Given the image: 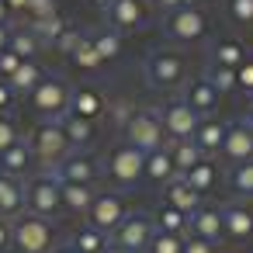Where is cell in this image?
<instances>
[{"label": "cell", "mask_w": 253, "mask_h": 253, "mask_svg": "<svg viewBox=\"0 0 253 253\" xmlns=\"http://www.w3.org/2000/svg\"><path fill=\"white\" fill-rule=\"evenodd\" d=\"M56 232L52 222L32 211H21L18 218H11V246L18 253H52Z\"/></svg>", "instance_id": "cell-1"}, {"label": "cell", "mask_w": 253, "mask_h": 253, "mask_svg": "<svg viewBox=\"0 0 253 253\" xmlns=\"http://www.w3.org/2000/svg\"><path fill=\"white\" fill-rule=\"evenodd\" d=\"M25 211L42 218H52L63 211V184L52 170H42L25 180Z\"/></svg>", "instance_id": "cell-2"}, {"label": "cell", "mask_w": 253, "mask_h": 253, "mask_svg": "<svg viewBox=\"0 0 253 253\" xmlns=\"http://www.w3.org/2000/svg\"><path fill=\"white\" fill-rule=\"evenodd\" d=\"M28 146H32V156L42 170H52L59 160H66L73 149H70V139L63 132L59 122H42L32 135H28Z\"/></svg>", "instance_id": "cell-3"}, {"label": "cell", "mask_w": 253, "mask_h": 253, "mask_svg": "<svg viewBox=\"0 0 253 253\" xmlns=\"http://www.w3.org/2000/svg\"><path fill=\"white\" fill-rule=\"evenodd\" d=\"M125 142L135 146L142 156H149V153L163 149L170 139H167V132H163L156 111H132V115L125 118Z\"/></svg>", "instance_id": "cell-4"}, {"label": "cell", "mask_w": 253, "mask_h": 253, "mask_svg": "<svg viewBox=\"0 0 253 253\" xmlns=\"http://www.w3.org/2000/svg\"><path fill=\"white\" fill-rule=\"evenodd\" d=\"M70 94H73V87L63 80V77H42V84L28 94L32 97V108L45 118V122H59L66 111H70Z\"/></svg>", "instance_id": "cell-5"}, {"label": "cell", "mask_w": 253, "mask_h": 253, "mask_svg": "<svg viewBox=\"0 0 253 253\" xmlns=\"http://www.w3.org/2000/svg\"><path fill=\"white\" fill-rule=\"evenodd\" d=\"M104 170H108V177H111L115 184H122V187H135V184L146 177V156H142L135 146L122 142V146H115V149L108 153Z\"/></svg>", "instance_id": "cell-6"}, {"label": "cell", "mask_w": 253, "mask_h": 253, "mask_svg": "<svg viewBox=\"0 0 253 253\" xmlns=\"http://www.w3.org/2000/svg\"><path fill=\"white\" fill-rule=\"evenodd\" d=\"M205 32H208V14H205L201 7H177V11L167 14V21H163V35H167L170 42H180V45L198 42Z\"/></svg>", "instance_id": "cell-7"}, {"label": "cell", "mask_w": 253, "mask_h": 253, "mask_svg": "<svg viewBox=\"0 0 253 253\" xmlns=\"http://www.w3.org/2000/svg\"><path fill=\"white\" fill-rule=\"evenodd\" d=\"M142 70H146L149 87H156V90H170V87H180L184 84V59L173 56L170 49L149 52L146 63H142Z\"/></svg>", "instance_id": "cell-8"}, {"label": "cell", "mask_w": 253, "mask_h": 253, "mask_svg": "<svg viewBox=\"0 0 253 253\" xmlns=\"http://www.w3.org/2000/svg\"><path fill=\"white\" fill-rule=\"evenodd\" d=\"M153 218L146 215V211H128L125 218H122V225L111 232V243L115 246H122L125 253H142V250H149V239H153Z\"/></svg>", "instance_id": "cell-9"}, {"label": "cell", "mask_w": 253, "mask_h": 253, "mask_svg": "<svg viewBox=\"0 0 253 253\" xmlns=\"http://www.w3.org/2000/svg\"><path fill=\"white\" fill-rule=\"evenodd\" d=\"M156 115H160V125H163V132H167L170 142L194 139V132H198V125H201V115L191 111L184 101H170V104H163Z\"/></svg>", "instance_id": "cell-10"}, {"label": "cell", "mask_w": 253, "mask_h": 253, "mask_svg": "<svg viewBox=\"0 0 253 253\" xmlns=\"http://www.w3.org/2000/svg\"><path fill=\"white\" fill-rule=\"evenodd\" d=\"M125 215H128V208H125V198H122V194H115V191H97V194H94V205H90V211H87V225H94V229H101L104 236H111V232L122 225Z\"/></svg>", "instance_id": "cell-11"}, {"label": "cell", "mask_w": 253, "mask_h": 253, "mask_svg": "<svg viewBox=\"0 0 253 253\" xmlns=\"http://www.w3.org/2000/svg\"><path fill=\"white\" fill-rule=\"evenodd\" d=\"M52 173L59 177V184H84V187H94V180L101 177V163L84 153V149H73L66 160H59L52 167Z\"/></svg>", "instance_id": "cell-12"}, {"label": "cell", "mask_w": 253, "mask_h": 253, "mask_svg": "<svg viewBox=\"0 0 253 253\" xmlns=\"http://www.w3.org/2000/svg\"><path fill=\"white\" fill-rule=\"evenodd\" d=\"M104 18H108V28H115L118 35H128V32L146 28L149 11H146V0H111Z\"/></svg>", "instance_id": "cell-13"}, {"label": "cell", "mask_w": 253, "mask_h": 253, "mask_svg": "<svg viewBox=\"0 0 253 253\" xmlns=\"http://www.w3.org/2000/svg\"><path fill=\"white\" fill-rule=\"evenodd\" d=\"M222 229L232 243H246L253 236V201H225L222 205Z\"/></svg>", "instance_id": "cell-14"}, {"label": "cell", "mask_w": 253, "mask_h": 253, "mask_svg": "<svg viewBox=\"0 0 253 253\" xmlns=\"http://www.w3.org/2000/svg\"><path fill=\"white\" fill-rule=\"evenodd\" d=\"M222 156L236 167V163H246L253 160V128L239 118L236 125L225 128V142H222Z\"/></svg>", "instance_id": "cell-15"}, {"label": "cell", "mask_w": 253, "mask_h": 253, "mask_svg": "<svg viewBox=\"0 0 253 253\" xmlns=\"http://www.w3.org/2000/svg\"><path fill=\"white\" fill-rule=\"evenodd\" d=\"M187 232L215 246V243H218V239L225 236V229H222V208L201 205V208H198L194 215H187Z\"/></svg>", "instance_id": "cell-16"}, {"label": "cell", "mask_w": 253, "mask_h": 253, "mask_svg": "<svg viewBox=\"0 0 253 253\" xmlns=\"http://www.w3.org/2000/svg\"><path fill=\"white\" fill-rule=\"evenodd\" d=\"M104 108H108V101H104V94L97 87H73V94H70V115L97 122L104 115Z\"/></svg>", "instance_id": "cell-17"}, {"label": "cell", "mask_w": 253, "mask_h": 253, "mask_svg": "<svg viewBox=\"0 0 253 253\" xmlns=\"http://www.w3.org/2000/svg\"><path fill=\"white\" fill-rule=\"evenodd\" d=\"M250 56H246V45L243 42H236V39H215L211 42V49H208V63L211 66H225V70H239L243 63H246Z\"/></svg>", "instance_id": "cell-18"}, {"label": "cell", "mask_w": 253, "mask_h": 253, "mask_svg": "<svg viewBox=\"0 0 253 253\" xmlns=\"http://www.w3.org/2000/svg\"><path fill=\"white\" fill-rule=\"evenodd\" d=\"M218 97H222V94H215L211 84H205V80H191V84L184 87V97H180V101H184L191 111H198V115L205 118V115H215V111H218Z\"/></svg>", "instance_id": "cell-19"}, {"label": "cell", "mask_w": 253, "mask_h": 253, "mask_svg": "<svg viewBox=\"0 0 253 253\" xmlns=\"http://www.w3.org/2000/svg\"><path fill=\"white\" fill-rule=\"evenodd\" d=\"M163 201H167V205H173V208H177V211H184V215H194V211L201 208V194H198V191H194V187H191L180 173L167 184Z\"/></svg>", "instance_id": "cell-20"}, {"label": "cell", "mask_w": 253, "mask_h": 253, "mask_svg": "<svg viewBox=\"0 0 253 253\" xmlns=\"http://www.w3.org/2000/svg\"><path fill=\"white\" fill-rule=\"evenodd\" d=\"M32 163H35V156H32V146H28V139H18L11 149H4L0 153V173H7V177H25L28 170H32Z\"/></svg>", "instance_id": "cell-21"}, {"label": "cell", "mask_w": 253, "mask_h": 253, "mask_svg": "<svg viewBox=\"0 0 253 253\" xmlns=\"http://www.w3.org/2000/svg\"><path fill=\"white\" fill-rule=\"evenodd\" d=\"M25 211V180L0 173V218H18Z\"/></svg>", "instance_id": "cell-22"}, {"label": "cell", "mask_w": 253, "mask_h": 253, "mask_svg": "<svg viewBox=\"0 0 253 253\" xmlns=\"http://www.w3.org/2000/svg\"><path fill=\"white\" fill-rule=\"evenodd\" d=\"M225 122L218 118H201L198 132H194V146L201 149V156H211V153H222V142H225Z\"/></svg>", "instance_id": "cell-23"}, {"label": "cell", "mask_w": 253, "mask_h": 253, "mask_svg": "<svg viewBox=\"0 0 253 253\" xmlns=\"http://www.w3.org/2000/svg\"><path fill=\"white\" fill-rule=\"evenodd\" d=\"M59 125H63V132H66V139H70V149H87V146L94 142V135H97L94 122L77 118V115H70V111L59 118Z\"/></svg>", "instance_id": "cell-24"}, {"label": "cell", "mask_w": 253, "mask_h": 253, "mask_svg": "<svg viewBox=\"0 0 253 253\" xmlns=\"http://www.w3.org/2000/svg\"><path fill=\"white\" fill-rule=\"evenodd\" d=\"M146 177H149L153 184H170V180L177 177V167H173L170 146H163V149H156V153L146 156Z\"/></svg>", "instance_id": "cell-25"}, {"label": "cell", "mask_w": 253, "mask_h": 253, "mask_svg": "<svg viewBox=\"0 0 253 253\" xmlns=\"http://www.w3.org/2000/svg\"><path fill=\"white\" fill-rule=\"evenodd\" d=\"M149 218H153V229H156V232H170V236H184V232H187V215L177 211V208L167 205V201H163Z\"/></svg>", "instance_id": "cell-26"}, {"label": "cell", "mask_w": 253, "mask_h": 253, "mask_svg": "<svg viewBox=\"0 0 253 253\" xmlns=\"http://www.w3.org/2000/svg\"><path fill=\"white\" fill-rule=\"evenodd\" d=\"M122 39H125V35H118L115 28H97V32H90V45H94V52L101 56V63H111V59L122 56Z\"/></svg>", "instance_id": "cell-27"}, {"label": "cell", "mask_w": 253, "mask_h": 253, "mask_svg": "<svg viewBox=\"0 0 253 253\" xmlns=\"http://www.w3.org/2000/svg\"><path fill=\"white\" fill-rule=\"evenodd\" d=\"M180 177H184L198 194H205V191H211V187L218 184V163H211V160L205 156L201 163H194V167H191L187 173H180Z\"/></svg>", "instance_id": "cell-28"}, {"label": "cell", "mask_w": 253, "mask_h": 253, "mask_svg": "<svg viewBox=\"0 0 253 253\" xmlns=\"http://www.w3.org/2000/svg\"><path fill=\"white\" fill-rule=\"evenodd\" d=\"M42 77H45V70L39 66V59H25V63L18 66V73H14L7 84L14 87V94H32V90L42 84Z\"/></svg>", "instance_id": "cell-29"}, {"label": "cell", "mask_w": 253, "mask_h": 253, "mask_svg": "<svg viewBox=\"0 0 253 253\" xmlns=\"http://www.w3.org/2000/svg\"><path fill=\"white\" fill-rule=\"evenodd\" d=\"M94 187H84V184H63V208L73 211V215H87L90 205H94Z\"/></svg>", "instance_id": "cell-30"}, {"label": "cell", "mask_w": 253, "mask_h": 253, "mask_svg": "<svg viewBox=\"0 0 253 253\" xmlns=\"http://www.w3.org/2000/svg\"><path fill=\"white\" fill-rule=\"evenodd\" d=\"M229 191H232V198H239V201H253V160L236 163V167L229 170Z\"/></svg>", "instance_id": "cell-31"}, {"label": "cell", "mask_w": 253, "mask_h": 253, "mask_svg": "<svg viewBox=\"0 0 253 253\" xmlns=\"http://www.w3.org/2000/svg\"><path fill=\"white\" fill-rule=\"evenodd\" d=\"M28 28H32V35H35V39L42 42V49H45V45H56L59 35H63L70 25H66L59 14H52V18H42V21H28Z\"/></svg>", "instance_id": "cell-32"}, {"label": "cell", "mask_w": 253, "mask_h": 253, "mask_svg": "<svg viewBox=\"0 0 253 253\" xmlns=\"http://www.w3.org/2000/svg\"><path fill=\"white\" fill-rule=\"evenodd\" d=\"M70 243H73V250H77V253H101L111 239H108L101 229H94V225H80V229L73 232V239H70Z\"/></svg>", "instance_id": "cell-33"}, {"label": "cell", "mask_w": 253, "mask_h": 253, "mask_svg": "<svg viewBox=\"0 0 253 253\" xmlns=\"http://www.w3.org/2000/svg\"><path fill=\"white\" fill-rule=\"evenodd\" d=\"M11 52H18L21 59H35L39 52H42V42L32 35V28L25 25V28H11V45H7Z\"/></svg>", "instance_id": "cell-34"}, {"label": "cell", "mask_w": 253, "mask_h": 253, "mask_svg": "<svg viewBox=\"0 0 253 253\" xmlns=\"http://www.w3.org/2000/svg\"><path fill=\"white\" fill-rule=\"evenodd\" d=\"M66 59H70L77 70H84V73H94V70H101V56L94 52V45H90V35H87V32H84V39L77 42V49H73Z\"/></svg>", "instance_id": "cell-35"}, {"label": "cell", "mask_w": 253, "mask_h": 253, "mask_svg": "<svg viewBox=\"0 0 253 253\" xmlns=\"http://www.w3.org/2000/svg\"><path fill=\"white\" fill-rule=\"evenodd\" d=\"M170 156H173V167L177 173H187L194 163H201V149L194 146V139H184V142H170Z\"/></svg>", "instance_id": "cell-36"}, {"label": "cell", "mask_w": 253, "mask_h": 253, "mask_svg": "<svg viewBox=\"0 0 253 253\" xmlns=\"http://www.w3.org/2000/svg\"><path fill=\"white\" fill-rule=\"evenodd\" d=\"M201 80L205 84H211L215 87V94H232L236 90V70H225V66H205V73H201Z\"/></svg>", "instance_id": "cell-37"}, {"label": "cell", "mask_w": 253, "mask_h": 253, "mask_svg": "<svg viewBox=\"0 0 253 253\" xmlns=\"http://www.w3.org/2000/svg\"><path fill=\"white\" fill-rule=\"evenodd\" d=\"M149 253H184V236L153 232V239H149Z\"/></svg>", "instance_id": "cell-38"}, {"label": "cell", "mask_w": 253, "mask_h": 253, "mask_svg": "<svg viewBox=\"0 0 253 253\" xmlns=\"http://www.w3.org/2000/svg\"><path fill=\"white\" fill-rule=\"evenodd\" d=\"M225 11L236 25H243V28L253 25V0H225Z\"/></svg>", "instance_id": "cell-39"}, {"label": "cell", "mask_w": 253, "mask_h": 253, "mask_svg": "<svg viewBox=\"0 0 253 253\" xmlns=\"http://www.w3.org/2000/svg\"><path fill=\"white\" fill-rule=\"evenodd\" d=\"M18 139H21V128H18V122H14L11 115H0V153H4V149H11Z\"/></svg>", "instance_id": "cell-40"}, {"label": "cell", "mask_w": 253, "mask_h": 253, "mask_svg": "<svg viewBox=\"0 0 253 253\" xmlns=\"http://www.w3.org/2000/svg\"><path fill=\"white\" fill-rule=\"evenodd\" d=\"M28 21H42V18H52V14H59V7H56V0H28Z\"/></svg>", "instance_id": "cell-41"}, {"label": "cell", "mask_w": 253, "mask_h": 253, "mask_svg": "<svg viewBox=\"0 0 253 253\" xmlns=\"http://www.w3.org/2000/svg\"><path fill=\"white\" fill-rule=\"evenodd\" d=\"M25 59L18 56V52H11V49H4L0 52V80H11L14 73H18V66H21Z\"/></svg>", "instance_id": "cell-42"}, {"label": "cell", "mask_w": 253, "mask_h": 253, "mask_svg": "<svg viewBox=\"0 0 253 253\" xmlns=\"http://www.w3.org/2000/svg\"><path fill=\"white\" fill-rule=\"evenodd\" d=\"M80 39H84V32H80V28H73V25H70V28H66V32H63V35H59V42H56V45H52V49H59V52H63V56H70V52H73V49H77V42H80Z\"/></svg>", "instance_id": "cell-43"}, {"label": "cell", "mask_w": 253, "mask_h": 253, "mask_svg": "<svg viewBox=\"0 0 253 253\" xmlns=\"http://www.w3.org/2000/svg\"><path fill=\"white\" fill-rule=\"evenodd\" d=\"M236 87L246 90V94H253V59H246V63L236 70Z\"/></svg>", "instance_id": "cell-44"}, {"label": "cell", "mask_w": 253, "mask_h": 253, "mask_svg": "<svg viewBox=\"0 0 253 253\" xmlns=\"http://www.w3.org/2000/svg\"><path fill=\"white\" fill-rule=\"evenodd\" d=\"M14 101H18V94H14V87H11L7 80H0V115H11V108H14Z\"/></svg>", "instance_id": "cell-45"}, {"label": "cell", "mask_w": 253, "mask_h": 253, "mask_svg": "<svg viewBox=\"0 0 253 253\" xmlns=\"http://www.w3.org/2000/svg\"><path fill=\"white\" fill-rule=\"evenodd\" d=\"M184 253H215V246L205 243V239H198V236H187L184 239Z\"/></svg>", "instance_id": "cell-46"}, {"label": "cell", "mask_w": 253, "mask_h": 253, "mask_svg": "<svg viewBox=\"0 0 253 253\" xmlns=\"http://www.w3.org/2000/svg\"><path fill=\"white\" fill-rule=\"evenodd\" d=\"M11 250V218H0V253Z\"/></svg>", "instance_id": "cell-47"}, {"label": "cell", "mask_w": 253, "mask_h": 253, "mask_svg": "<svg viewBox=\"0 0 253 253\" xmlns=\"http://www.w3.org/2000/svg\"><path fill=\"white\" fill-rule=\"evenodd\" d=\"M156 4V11H163V14H173L177 7H184V0H153Z\"/></svg>", "instance_id": "cell-48"}, {"label": "cell", "mask_w": 253, "mask_h": 253, "mask_svg": "<svg viewBox=\"0 0 253 253\" xmlns=\"http://www.w3.org/2000/svg\"><path fill=\"white\" fill-rule=\"evenodd\" d=\"M4 4H7V11H11V18H14V14H25V11H28V0H4Z\"/></svg>", "instance_id": "cell-49"}, {"label": "cell", "mask_w": 253, "mask_h": 253, "mask_svg": "<svg viewBox=\"0 0 253 253\" xmlns=\"http://www.w3.org/2000/svg\"><path fill=\"white\" fill-rule=\"evenodd\" d=\"M11 45V25H0V52Z\"/></svg>", "instance_id": "cell-50"}, {"label": "cell", "mask_w": 253, "mask_h": 253, "mask_svg": "<svg viewBox=\"0 0 253 253\" xmlns=\"http://www.w3.org/2000/svg\"><path fill=\"white\" fill-rule=\"evenodd\" d=\"M0 25H11V11H7L4 0H0Z\"/></svg>", "instance_id": "cell-51"}, {"label": "cell", "mask_w": 253, "mask_h": 253, "mask_svg": "<svg viewBox=\"0 0 253 253\" xmlns=\"http://www.w3.org/2000/svg\"><path fill=\"white\" fill-rule=\"evenodd\" d=\"M52 253H77V250H73V243H59V246H52Z\"/></svg>", "instance_id": "cell-52"}, {"label": "cell", "mask_w": 253, "mask_h": 253, "mask_svg": "<svg viewBox=\"0 0 253 253\" xmlns=\"http://www.w3.org/2000/svg\"><path fill=\"white\" fill-rule=\"evenodd\" d=\"M101 253H125V250H122V246H115V243H108V246H104Z\"/></svg>", "instance_id": "cell-53"}, {"label": "cell", "mask_w": 253, "mask_h": 253, "mask_svg": "<svg viewBox=\"0 0 253 253\" xmlns=\"http://www.w3.org/2000/svg\"><path fill=\"white\" fill-rule=\"evenodd\" d=\"M90 4H94V7H101V11H108V7H111V0H90Z\"/></svg>", "instance_id": "cell-54"}, {"label": "cell", "mask_w": 253, "mask_h": 253, "mask_svg": "<svg viewBox=\"0 0 253 253\" xmlns=\"http://www.w3.org/2000/svg\"><path fill=\"white\" fill-rule=\"evenodd\" d=\"M243 122H246V125H250V128H253V108H250V115H246V118H243Z\"/></svg>", "instance_id": "cell-55"}]
</instances>
